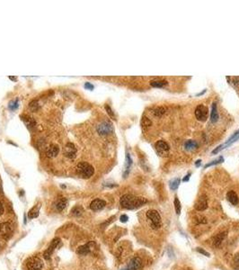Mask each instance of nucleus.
I'll return each instance as SVG.
<instances>
[{
	"label": "nucleus",
	"instance_id": "obj_1",
	"mask_svg": "<svg viewBox=\"0 0 239 270\" xmlns=\"http://www.w3.org/2000/svg\"><path fill=\"white\" fill-rule=\"evenodd\" d=\"M146 203V199L142 198V197H137L131 195H124L122 196L121 200H120V203L121 205L129 210L136 209L138 207H140L144 203Z\"/></svg>",
	"mask_w": 239,
	"mask_h": 270
},
{
	"label": "nucleus",
	"instance_id": "obj_32",
	"mask_svg": "<svg viewBox=\"0 0 239 270\" xmlns=\"http://www.w3.org/2000/svg\"><path fill=\"white\" fill-rule=\"evenodd\" d=\"M142 124L144 125V126H149L151 124V122L149 121V120L147 119V118H144L143 119V121H142Z\"/></svg>",
	"mask_w": 239,
	"mask_h": 270
},
{
	"label": "nucleus",
	"instance_id": "obj_3",
	"mask_svg": "<svg viewBox=\"0 0 239 270\" xmlns=\"http://www.w3.org/2000/svg\"><path fill=\"white\" fill-rule=\"evenodd\" d=\"M146 217L152 222V225L155 229H158L161 226V217L156 210H149L146 213Z\"/></svg>",
	"mask_w": 239,
	"mask_h": 270
},
{
	"label": "nucleus",
	"instance_id": "obj_35",
	"mask_svg": "<svg viewBox=\"0 0 239 270\" xmlns=\"http://www.w3.org/2000/svg\"><path fill=\"white\" fill-rule=\"evenodd\" d=\"M85 87L87 88V89H94V86L91 83H89V82H86L85 84Z\"/></svg>",
	"mask_w": 239,
	"mask_h": 270
},
{
	"label": "nucleus",
	"instance_id": "obj_37",
	"mask_svg": "<svg viewBox=\"0 0 239 270\" xmlns=\"http://www.w3.org/2000/svg\"><path fill=\"white\" fill-rule=\"evenodd\" d=\"M4 212H5V210H4V207H3V205H2V203H0V216H1L3 214H4Z\"/></svg>",
	"mask_w": 239,
	"mask_h": 270
},
{
	"label": "nucleus",
	"instance_id": "obj_26",
	"mask_svg": "<svg viewBox=\"0 0 239 270\" xmlns=\"http://www.w3.org/2000/svg\"><path fill=\"white\" fill-rule=\"evenodd\" d=\"M181 207H182V205L180 203V201H179L178 197H175L174 198V208H175V212L178 215L181 214Z\"/></svg>",
	"mask_w": 239,
	"mask_h": 270
},
{
	"label": "nucleus",
	"instance_id": "obj_40",
	"mask_svg": "<svg viewBox=\"0 0 239 270\" xmlns=\"http://www.w3.org/2000/svg\"><path fill=\"white\" fill-rule=\"evenodd\" d=\"M122 270H128V268H125V269H122Z\"/></svg>",
	"mask_w": 239,
	"mask_h": 270
},
{
	"label": "nucleus",
	"instance_id": "obj_14",
	"mask_svg": "<svg viewBox=\"0 0 239 270\" xmlns=\"http://www.w3.org/2000/svg\"><path fill=\"white\" fill-rule=\"evenodd\" d=\"M93 245H95V243H94L93 241H91V242H89V243H87V244H85V245L80 246V247L77 248V253L79 254V255H82V256L87 255L89 252L91 251V249H92L91 246H93Z\"/></svg>",
	"mask_w": 239,
	"mask_h": 270
},
{
	"label": "nucleus",
	"instance_id": "obj_4",
	"mask_svg": "<svg viewBox=\"0 0 239 270\" xmlns=\"http://www.w3.org/2000/svg\"><path fill=\"white\" fill-rule=\"evenodd\" d=\"M26 266L28 270H41L43 267V263L39 258L33 257L28 259Z\"/></svg>",
	"mask_w": 239,
	"mask_h": 270
},
{
	"label": "nucleus",
	"instance_id": "obj_10",
	"mask_svg": "<svg viewBox=\"0 0 239 270\" xmlns=\"http://www.w3.org/2000/svg\"><path fill=\"white\" fill-rule=\"evenodd\" d=\"M76 154H77V149L75 147V145L70 142L67 143V145L65 146L66 157H68L69 159H74V158H76Z\"/></svg>",
	"mask_w": 239,
	"mask_h": 270
},
{
	"label": "nucleus",
	"instance_id": "obj_23",
	"mask_svg": "<svg viewBox=\"0 0 239 270\" xmlns=\"http://www.w3.org/2000/svg\"><path fill=\"white\" fill-rule=\"evenodd\" d=\"M180 182H181V179L180 178H174L173 180H171L170 183H169V187L171 188V190H176L180 185Z\"/></svg>",
	"mask_w": 239,
	"mask_h": 270
},
{
	"label": "nucleus",
	"instance_id": "obj_15",
	"mask_svg": "<svg viewBox=\"0 0 239 270\" xmlns=\"http://www.w3.org/2000/svg\"><path fill=\"white\" fill-rule=\"evenodd\" d=\"M59 152V148L56 144H51L47 149V156L50 158H55Z\"/></svg>",
	"mask_w": 239,
	"mask_h": 270
},
{
	"label": "nucleus",
	"instance_id": "obj_2",
	"mask_svg": "<svg viewBox=\"0 0 239 270\" xmlns=\"http://www.w3.org/2000/svg\"><path fill=\"white\" fill-rule=\"evenodd\" d=\"M77 172L78 174L83 177V178H89L91 177L94 173H95V169L93 168V166H91L90 164H88L87 162H80L77 165Z\"/></svg>",
	"mask_w": 239,
	"mask_h": 270
},
{
	"label": "nucleus",
	"instance_id": "obj_6",
	"mask_svg": "<svg viewBox=\"0 0 239 270\" xmlns=\"http://www.w3.org/2000/svg\"><path fill=\"white\" fill-rule=\"evenodd\" d=\"M208 108L203 105H200L197 106L196 110H195V115L196 118L199 120V121H205L208 117Z\"/></svg>",
	"mask_w": 239,
	"mask_h": 270
},
{
	"label": "nucleus",
	"instance_id": "obj_16",
	"mask_svg": "<svg viewBox=\"0 0 239 270\" xmlns=\"http://www.w3.org/2000/svg\"><path fill=\"white\" fill-rule=\"evenodd\" d=\"M227 198L233 205H236L238 203V196L234 191H229L227 194Z\"/></svg>",
	"mask_w": 239,
	"mask_h": 270
},
{
	"label": "nucleus",
	"instance_id": "obj_21",
	"mask_svg": "<svg viewBox=\"0 0 239 270\" xmlns=\"http://www.w3.org/2000/svg\"><path fill=\"white\" fill-rule=\"evenodd\" d=\"M198 147V144L196 141L192 140H187L185 141L184 143V148L187 151H192V149H194Z\"/></svg>",
	"mask_w": 239,
	"mask_h": 270
},
{
	"label": "nucleus",
	"instance_id": "obj_18",
	"mask_svg": "<svg viewBox=\"0 0 239 270\" xmlns=\"http://www.w3.org/2000/svg\"><path fill=\"white\" fill-rule=\"evenodd\" d=\"M131 164H132V160H131L130 154L127 153V155H126V160H125V172H124V174H123V176H124L125 177H126V176H127V175L129 174V172H130V167H131Z\"/></svg>",
	"mask_w": 239,
	"mask_h": 270
},
{
	"label": "nucleus",
	"instance_id": "obj_17",
	"mask_svg": "<svg viewBox=\"0 0 239 270\" xmlns=\"http://www.w3.org/2000/svg\"><path fill=\"white\" fill-rule=\"evenodd\" d=\"M219 119V113H218V108H217V105L216 103L212 104V107H211V120L212 123H216Z\"/></svg>",
	"mask_w": 239,
	"mask_h": 270
},
{
	"label": "nucleus",
	"instance_id": "obj_11",
	"mask_svg": "<svg viewBox=\"0 0 239 270\" xmlns=\"http://www.w3.org/2000/svg\"><path fill=\"white\" fill-rule=\"evenodd\" d=\"M142 267V261L139 258L136 257V258H133L129 265H128V270H140Z\"/></svg>",
	"mask_w": 239,
	"mask_h": 270
},
{
	"label": "nucleus",
	"instance_id": "obj_13",
	"mask_svg": "<svg viewBox=\"0 0 239 270\" xmlns=\"http://www.w3.org/2000/svg\"><path fill=\"white\" fill-rule=\"evenodd\" d=\"M106 205L105 201L102 199H95L91 203H90V208L93 211H100V210L103 209Z\"/></svg>",
	"mask_w": 239,
	"mask_h": 270
},
{
	"label": "nucleus",
	"instance_id": "obj_19",
	"mask_svg": "<svg viewBox=\"0 0 239 270\" xmlns=\"http://www.w3.org/2000/svg\"><path fill=\"white\" fill-rule=\"evenodd\" d=\"M66 206H67V200H66L65 198L59 199V200H58V202L56 203V208H57L58 211H59V212L63 211V210L66 208Z\"/></svg>",
	"mask_w": 239,
	"mask_h": 270
},
{
	"label": "nucleus",
	"instance_id": "obj_25",
	"mask_svg": "<svg viewBox=\"0 0 239 270\" xmlns=\"http://www.w3.org/2000/svg\"><path fill=\"white\" fill-rule=\"evenodd\" d=\"M222 162H224V158H223L222 156H220L219 159H217V160H213V161H211V162H210V163L206 164L204 168H207L211 167V166L217 165V164H219V163H222Z\"/></svg>",
	"mask_w": 239,
	"mask_h": 270
},
{
	"label": "nucleus",
	"instance_id": "obj_34",
	"mask_svg": "<svg viewBox=\"0 0 239 270\" xmlns=\"http://www.w3.org/2000/svg\"><path fill=\"white\" fill-rule=\"evenodd\" d=\"M105 109L107 110V112H108V113L112 117V118H114V114H113V113H112V111H111V109L110 108V106L109 105H105Z\"/></svg>",
	"mask_w": 239,
	"mask_h": 270
},
{
	"label": "nucleus",
	"instance_id": "obj_22",
	"mask_svg": "<svg viewBox=\"0 0 239 270\" xmlns=\"http://www.w3.org/2000/svg\"><path fill=\"white\" fill-rule=\"evenodd\" d=\"M150 85L154 87H162L165 85H167V81L164 79H159V80H153L150 82Z\"/></svg>",
	"mask_w": 239,
	"mask_h": 270
},
{
	"label": "nucleus",
	"instance_id": "obj_33",
	"mask_svg": "<svg viewBox=\"0 0 239 270\" xmlns=\"http://www.w3.org/2000/svg\"><path fill=\"white\" fill-rule=\"evenodd\" d=\"M128 220H129V217L126 214H122L121 217H120V221H121L122 222H127Z\"/></svg>",
	"mask_w": 239,
	"mask_h": 270
},
{
	"label": "nucleus",
	"instance_id": "obj_28",
	"mask_svg": "<svg viewBox=\"0 0 239 270\" xmlns=\"http://www.w3.org/2000/svg\"><path fill=\"white\" fill-rule=\"evenodd\" d=\"M165 113V109L164 107H157V109H155L154 111V114L157 116H161Z\"/></svg>",
	"mask_w": 239,
	"mask_h": 270
},
{
	"label": "nucleus",
	"instance_id": "obj_7",
	"mask_svg": "<svg viewBox=\"0 0 239 270\" xmlns=\"http://www.w3.org/2000/svg\"><path fill=\"white\" fill-rule=\"evenodd\" d=\"M156 149L159 155L165 156L169 151V145L165 140H158L156 143Z\"/></svg>",
	"mask_w": 239,
	"mask_h": 270
},
{
	"label": "nucleus",
	"instance_id": "obj_12",
	"mask_svg": "<svg viewBox=\"0 0 239 270\" xmlns=\"http://www.w3.org/2000/svg\"><path fill=\"white\" fill-rule=\"evenodd\" d=\"M208 207V202L206 195H201L199 197L197 202L195 203V209L198 211H203Z\"/></svg>",
	"mask_w": 239,
	"mask_h": 270
},
{
	"label": "nucleus",
	"instance_id": "obj_5",
	"mask_svg": "<svg viewBox=\"0 0 239 270\" xmlns=\"http://www.w3.org/2000/svg\"><path fill=\"white\" fill-rule=\"evenodd\" d=\"M97 132L101 135H106L113 132V126L110 122L104 121L97 126Z\"/></svg>",
	"mask_w": 239,
	"mask_h": 270
},
{
	"label": "nucleus",
	"instance_id": "obj_38",
	"mask_svg": "<svg viewBox=\"0 0 239 270\" xmlns=\"http://www.w3.org/2000/svg\"><path fill=\"white\" fill-rule=\"evenodd\" d=\"M200 162H201V160H198L196 162H195V166L196 167H200Z\"/></svg>",
	"mask_w": 239,
	"mask_h": 270
},
{
	"label": "nucleus",
	"instance_id": "obj_8",
	"mask_svg": "<svg viewBox=\"0 0 239 270\" xmlns=\"http://www.w3.org/2000/svg\"><path fill=\"white\" fill-rule=\"evenodd\" d=\"M60 243V239L59 238H55L53 241H51V243L50 244L49 248L47 249V250L44 252L43 254V257L45 259H49L51 256V254L53 253V251L55 250V249L58 247V245Z\"/></svg>",
	"mask_w": 239,
	"mask_h": 270
},
{
	"label": "nucleus",
	"instance_id": "obj_36",
	"mask_svg": "<svg viewBox=\"0 0 239 270\" xmlns=\"http://www.w3.org/2000/svg\"><path fill=\"white\" fill-rule=\"evenodd\" d=\"M190 176H191V174L186 175V176H185V177H184V178H183V181H184V182H187V181H189Z\"/></svg>",
	"mask_w": 239,
	"mask_h": 270
},
{
	"label": "nucleus",
	"instance_id": "obj_39",
	"mask_svg": "<svg viewBox=\"0 0 239 270\" xmlns=\"http://www.w3.org/2000/svg\"><path fill=\"white\" fill-rule=\"evenodd\" d=\"M205 92H206V89H204V90H203V91H202V92H200V94H198V96H200V95H202V94H204V93H205Z\"/></svg>",
	"mask_w": 239,
	"mask_h": 270
},
{
	"label": "nucleus",
	"instance_id": "obj_9",
	"mask_svg": "<svg viewBox=\"0 0 239 270\" xmlns=\"http://www.w3.org/2000/svg\"><path fill=\"white\" fill-rule=\"evenodd\" d=\"M12 231H13V229L9 223L4 222V223L0 224V235L4 237L5 239L8 238L11 235Z\"/></svg>",
	"mask_w": 239,
	"mask_h": 270
},
{
	"label": "nucleus",
	"instance_id": "obj_31",
	"mask_svg": "<svg viewBox=\"0 0 239 270\" xmlns=\"http://www.w3.org/2000/svg\"><path fill=\"white\" fill-rule=\"evenodd\" d=\"M234 264L236 268H239V254H237L234 258Z\"/></svg>",
	"mask_w": 239,
	"mask_h": 270
},
{
	"label": "nucleus",
	"instance_id": "obj_30",
	"mask_svg": "<svg viewBox=\"0 0 239 270\" xmlns=\"http://www.w3.org/2000/svg\"><path fill=\"white\" fill-rule=\"evenodd\" d=\"M196 250H197L198 252H200V254H202V255H204V256H206V257H210V256H211L210 253L207 252L206 250H202V249H200V248H197Z\"/></svg>",
	"mask_w": 239,
	"mask_h": 270
},
{
	"label": "nucleus",
	"instance_id": "obj_20",
	"mask_svg": "<svg viewBox=\"0 0 239 270\" xmlns=\"http://www.w3.org/2000/svg\"><path fill=\"white\" fill-rule=\"evenodd\" d=\"M226 236H227V232H222V233L219 234L214 239V246L219 247L221 244V242L224 241V239L226 238Z\"/></svg>",
	"mask_w": 239,
	"mask_h": 270
},
{
	"label": "nucleus",
	"instance_id": "obj_29",
	"mask_svg": "<svg viewBox=\"0 0 239 270\" xmlns=\"http://www.w3.org/2000/svg\"><path fill=\"white\" fill-rule=\"evenodd\" d=\"M8 107L11 109V110H15L17 107H18V99H15V100H12L9 105H8Z\"/></svg>",
	"mask_w": 239,
	"mask_h": 270
},
{
	"label": "nucleus",
	"instance_id": "obj_27",
	"mask_svg": "<svg viewBox=\"0 0 239 270\" xmlns=\"http://www.w3.org/2000/svg\"><path fill=\"white\" fill-rule=\"evenodd\" d=\"M71 213H72V214H74L75 216H80V215L82 214V213H83V209H82L80 206H75V207L72 209Z\"/></svg>",
	"mask_w": 239,
	"mask_h": 270
},
{
	"label": "nucleus",
	"instance_id": "obj_24",
	"mask_svg": "<svg viewBox=\"0 0 239 270\" xmlns=\"http://www.w3.org/2000/svg\"><path fill=\"white\" fill-rule=\"evenodd\" d=\"M39 215V208H35L34 207L32 210H30L28 213V218L29 219H34L36 218Z\"/></svg>",
	"mask_w": 239,
	"mask_h": 270
}]
</instances>
